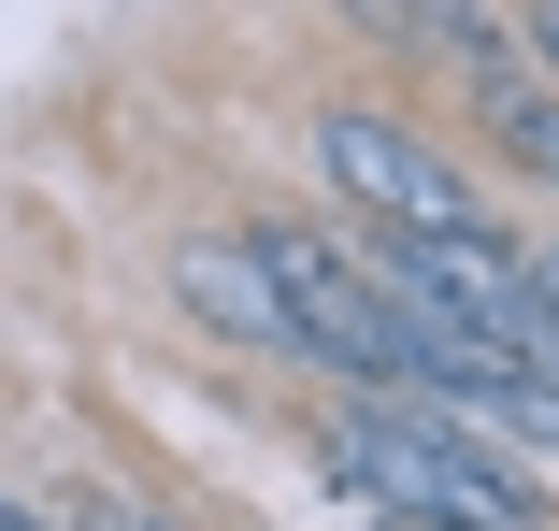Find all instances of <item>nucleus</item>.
<instances>
[{
    "label": "nucleus",
    "instance_id": "f257e3e1",
    "mask_svg": "<svg viewBox=\"0 0 559 531\" xmlns=\"http://www.w3.org/2000/svg\"><path fill=\"white\" fill-rule=\"evenodd\" d=\"M316 474L359 488L373 517H430V531H545V488L502 446H474L444 402H330Z\"/></svg>",
    "mask_w": 559,
    "mask_h": 531
},
{
    "label": "nucleus",
    "instance_id": "f03ea898",
    "mask_svg": "<svg viewBox=\"0 0 559 531\" xmlns=\"http://www.w3.org/2000/svg\"><path fill=\"white\" fill-rule=\"evenodd\" d=\"M245 245H259V273H273V302H287L301 359H330L359 402H416V345H402V316L359 287L345 231H316V216H259Z\"/></svg>",
    "mask_w": 559,
    "mask_h": 531
},
{
    "label": "nucleus",
    "instance_id": "7ed1b4c3",
    "mask_svg": "<svg viewBox=\"0 0 559 531\" xmlns=\"http://www.w3.org/2000/svg\"><path fill=\"white\" fill-rule=\"evenodd\" d=\"M316 173L359 201L388 245H444V231H488V187L460 144H430L402 116H316Z\"/></svg>",
    "mask_w": 559,
    "mask_h": 531
},
{
    "label": "nucleus",
    "instance_id": "20e7f679",
    "mask_svg": "<svg viewBox=\"0 0 559 531\" xmlns=\"http://www.w3.org/2000/svg\"><path fill=\"white\" fill-rule=\"evenodd\" d=\"M173 302L201 316L215 345L301 359V331H287V302H273V273H259V245H245V231H187V245H173Z\"/></svg>",
    "mask_w": 559,
    "mask_h": 531
},
{
    "label": "nucleus",
    "instance_id": "39448f33",
    "mask_svg": "<svg viewBox=\"0 0 559 531\" xmlns=\"http://www.w3.org/2000/svg\"><path fill=\"white\" fill-rule=\"evenodd\" d=\"M444 416H460L474 446H502L516 474H531V460H559V388H545V374H488V388H460Z\"/></svg>",
    "mask_w": 559,
    "mask_h": 531
},
{
    "label": "nucleus",
    "instance_id": "423d86ee",
    "mask_svg": "<svg viewBox=\"0 0 559 531\" xmlns=\"http://www.w3.org/2000/svg\"><path fill=\"white\" fill-rule=\"evenodd\" d=\"M474 116H488V144H502V158H516V173H545V187H559V86H545V72H531V58H516V72H488V86H474Z\"/></svg>",
    "mask_w": 559,
    "mask_h": 531
},
{
    "label": "nucleus",
    "instance_id": "0eeeda50",
    "mask_svg": "<svg viewBox=\"0 0 559 531\" xmlns=\"http://www.w3.org/2000/svg\"><path fill=\"white\" fill-rule=\"evenodd\" d=\"M0 531H72V517H44L29 488H0Z\"/></svg>",
    "mask_w": 559,
    "mask_h": 531
},
{
    "label": "nucleus",
    "instance_id": "6e6552de",
    "mask_svg": "<svg viewBox=\"0 0 559 531\" xmlns=\"http://www.w3.org/2000/svg\"><path fill=\"white\" fill-rule=\"evenodd\" d=\"M72 531H158V517H144V503H100V517H72Z\"/></svg>",
    "mask_w": 559,
    "mask_h": 531
},
{
    "label": "nucleus",
    "instance_id": "1a4fd4ad",
    "mask_svg": "<svg viewBox=\"0 0 559 531\" xmlns=\"http://www.w3.org/2000/svg\"><path fill=\"white\" fill-rule=\"evenodd\" d=\"M373 531H430V517H373Z\"/></svg>",
    "mask_w": 559,
    "mask_h": 531
}]
</instances>
